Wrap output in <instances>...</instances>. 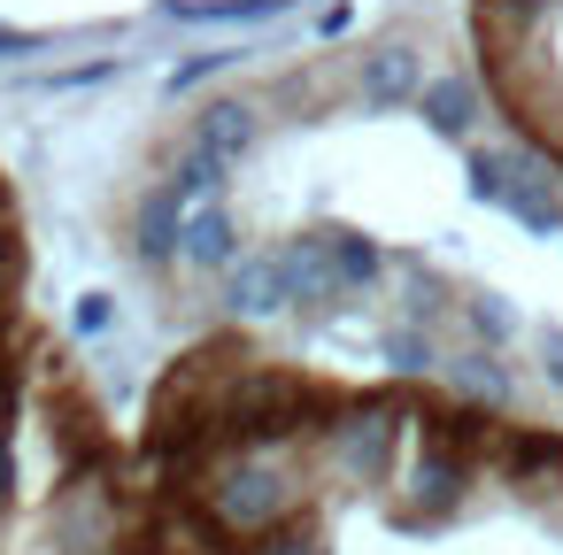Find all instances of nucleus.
Instances as JSON below:
<instances>
[{"instance_id":"1","label":"nucleus","mask_w":563,"mask_h":555,"mask_svg":"<svg viewBox=\"0 0 563 555\" xmlns=\"http://www.w3.org/2000/svg\"><path fill=\"white\" fill-rule=\"evenodd\" d=\"M140 447L209 555H563V424L247 332L155 378Z\"/></svg>"},{"instance_id":"2","label":"nucleus","mask_w":563,"mask_h":555,"mask_svg":"<svg viewBox=\"0 0 563 555\" xmlns=\"http://www.w3.org/2000/svg\"><path fill=\"white\" fill-rule=\"evenodd\" d=\"M0 555H209L47 324L0 340Z\"/></svg>"},{"instance_id":"3","label":"nucleus","mask_w":563,"mask_h":555,"mask_svg":"<svg viewBox=\"0 0 563 555\" xmlns=\"http://www.w3.org/2000/svg\"><path fill=\"white\" fill-rule=\"evenodd\" d=\"M417 93H424V70H417L409 47H378V55L363 63V109H401V101H417Z\"/></svg>"},{"instance_id":"4","label":"nucleus","mask_w":563,"mask_h":555,"mask_svg":"<svg viewBox=\"0 0 563 555\" xmlns=\"http://www.w3.org/2000/svg\"><path fill=\"white\" fill-rule=\"evenodd\" d=\"M194 147H201V155H217V163L232 170V163L255 147V109H247V101H209V109H201V124H194Z\"/></svg>"},{"instance_id":"5","label":"nucleus","mask_w":563,"mask_h":555,"mask_svg":"<svg viewBox=\"0 0 563 555\" xmlns=\"http://www.w3.org/2000/svg\"><path fill=\"white\" fill-rule=\"evenodd\" d=\"M417 109H424V124H432L440 140H463V132L478 124V86H471V78H432V86L417 93Z\"/></svg>"},{"instance_id":"6","label":"nucleus","mask_w":563,"mask_h":555,"mask_svg":"<svg viewBox=\"0 0 563 555\" xmlns=\"http://www.w3.org/2000/svg\"><path fill=\"white\" fill-rule=\"evenodd\" d=\"M278 9H294V0H163V16H186V24H255Z\"/></svg>"},{"instance_id":"7","label":"nucleus","mask_w":563,"mask_h":555,"mask_svg":"<svg viewBox=\"0 0 563 555\" xmlns=\"http://www.w3.org/2000/svg\"><path fill=\"white\" fill-rule=\"evenodd\" d=\"M140 255H147V263H170V255H178V201H170L163 186L140 201Z\"/></svg>"},{"instance_id":"8","label":"nucleus","mask_w":563,"mask_h":555,"mask_svg":"<svg viewBox=\"0 0 563 555\" xmlns=\"http://www.w3.org/2000/svg\"><path fill=\"white\" fill-rule=\"evenodd\" d=\"M16 47H47L40 32H9V24H0V55H16Z\"/></svg>"}]
</instances>
